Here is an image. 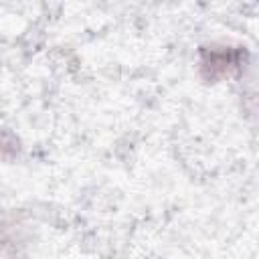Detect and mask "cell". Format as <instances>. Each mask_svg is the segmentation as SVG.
I'll list each match as a JSON object with an SVG mask.
<instances>
[{"label": "cell", "mask_w": 259, "mask_h": 259, "mask_svg": "<svg viewBox=\"0 0 259 259\" xmlns=\"http://www.w3.org/2000/svg\"><path fill=\"white\" fill-rule=\"evenodd\" d=\"M245 63H247L245 47L212 42L198 49V75L206 83H219L239 75Z\"/></svg>", "instance_id": "1"}, {"label": "cell", "mask_w": 259, "mask_h": 259, "mask_svg": "<svg viewBox=\"0 0 259 259\" xmlns=\"http://www.w3.org/2000/svg\"><path fill=\"white\" fill-rule=\"evenodd\" d=\"M18 156V140L10 132H0V160H12Z\"/></svg>", "instance_id": "2"}]
</instances>
